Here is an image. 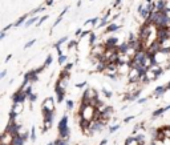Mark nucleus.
Here are the masks:
<instances>
[{
	"instance_id": "f257e3e1",
	"label": "nucleus",
	"mask_w": 170,
	"mask_h": 145,
	"mask_svg": "<svg viewBox=\"0 0 170 145\" xmlns=\"http://www.w3.org/2000/svg\"><path fill=\"white\" fill-rule=\"evenodd\" d=\"M57 135L61 138H71V128H69V116L64 115L57 124Z\"/></svg>"
},
{
	"instance_id": "f03ea898",
	"label": "nucleus",
	"mask_w": 170,
	"mask_h": 145,
	"mask_svg": "<svg viewBox=\"0 0 170 145\" xmlns=\"http://www.w3.org/2000/svg\"><path fill=\"white\" fill-rule=\"evenodd\" d=\"M53 91L56 93V101L57 104H63L64 100H65V96H66V88H64L61 85V81L57 79L53 85Z\"/></svg>"
},
{
	"instance_id": "7ed1b4c3",
	"label": "nucleus",
	"mask_w": 170,
	"mask_h": 145,
	"mask_svg": "<svg viewBox=\"0 0 170 145\" xmlns=\"http://www.w3.org/2000/svg\"><path fill=\"white\" fill-rule=\"evenodd\" d=\"M114 107L113 105H106V107L103 109V112H101V121H104L105 124L108 125L109 124V121L114 117Z\"/></svg>"
},
{
	"instance_id": "20e7f679",
	"label": "nucleus",
	"mask_w": 170,
	"mask_h": 145,
	"mask_svg": "<svg viewBox=\"0 0 170 145\" xmlns=\"http://www.w3.org/2000/svg\"><path fill=\"white\" fill-rule=\"evenodd\" d=\"M141 93H142V88H138L137 91H134V92H126L122 96V101H125V103L137 101V100L141 97Z\"/></svg>"
},
{
	"instance_id": "39448f33",
	"label": "nucleus",
	"mask_w": 170,
	"mask_h": 145,
	"mask_svg": "<svg viewBox=\"0 0 170 145\" xmlns=\"http://www.w3.org/2000/svg\"><path fill=\"white\" fill-rule=\"evenodd\" d=\"M11 100H12V103H21V104H24L27 100H28V96H27V93L23 91V89L18 88V91H15L12 94H11Z\"/></svg>"
},
{
	"instance_id": "423d86ee",
	"label": "nucleus",
	"mask_w": 170,
	"mask_h": 145,
	"mask_svg": "<svg viewBox=\"0 0 170 145\" xmlns=\"http://www.w3.org/2000/svg\"><path fill=\"white\" fill-rule=\"evenodd\" d=\"M77 121H78V126H80V129H81V132L84 133V135L92 136V132H90L92 121H89L87 119H82V117H77Z\"/></svg>"
},
{
	"instance_id": "0eeeda50",
	"label": "nucleus",
	"mask_w": 170,
	"mask_h": 145,
	"mask_svg": "<svg viewBox=\"0 0 170 145\" xmlns=\"http://www.w3.org/2000/svg\"><path fill=\"white\" fill-rule=\"evenodd\" d=\"M21 128H23V125L19 124V122H16V121H8V124H7V126H5L4 131L9 132L12 136H16V135H19V133H21Z\"/></svg>"
},
{
	"instance_id": "6e6552de",
	"label": "nucleus",
	"mask_w": 170,
	"mask_h": 145,
	"mask_svg": "<svg viewBox=\"0 0 170 145\" xmlns=\"http://www.w3.org/2000/svg\"><path fill=\"white\" fill-rule=\"evenodd\" d=\"M41 116H43V122H50V124H53L56 110H49L47 108L41 107Z\"/></svg>"
},
{
	"instance_id": "1a4fd4ad",
	"label": "nucleus",
	"mask_w": 170,
	"mask_h": 145,
	"mask_svg": "<svg viewBox=\"0 0 170 145\" xmlns=\"http://www.w3.org/2000/svg\"><path fill=\"white\" fill-rule=\"evenodd\" d=\"M106 126V124L104 121L101 120H97V121H92V125H90V132H92V136L94 135V133H101Z\"/></svg>"
},
{
	"instance_id": "9d476101",
	"label": "nucleus",
	"mask_w": 170,
	"mask_h": 145,
	"mask_svg": "<svg viewBox=\"0 0 170 145\" xmlns=\"http://www.w3.org/2000/svg\"><path fill=\"white\" fill-rule=\"evenodd\" d=\"M120 40H118V37L117 36H109V37H106V40H104V47L105 49H116L118 47V43Z\"/></svg>"
},
{
	"instance_id": "9b49d317",
	"label": "nucleus",
	"mask_w": 170,
	"mask_h": 145,
	"mask_svg": "<svg viewBox=\"0 0 170 145\" xmlns=\"http://www.w3.org/2000/svg\"><path fill=\"white\" fill-rule=\"evenodd\" d=\"M23 79L29 80V83L33 85V84H36V83L39 81V73L36 72V69H29L28 72H25V73L23 75Z\"/></svg>"
},
{
	"instance_id": "f8f14e48",
	"label": "nucleus",
	"mask_w": 170,
	"mask_h": 145,
	"mask_svg": "<svg viewBox=\"0 0 170 145\" xmlns=\"http://www.w3.org/2000/svg\"><path fill=\"white\" fill-rule=\"evenodd\" d=\"M56 103H57V101H56L53 97L48 96V97H45V99L43 100L41 107H43V108H47V109H49V110H56Z\"/></svg>"
},
{
	"instance_id": "ddd939ff",
	"label": "nucleus",
	"mask_w": 170,
	"mask_h": 145,
	"mask_svg": "<svg viewBox=\"0 0 170 145\" xmlns=\"http://www.w3.org/2000/svg\"><path fill=\"white\" fill-rule=\"evenodd\" d=\"M12 140H13V136L9 132L3 131L2 137H0V145H12Z\"/></svg>"
},
{
	"instance_id": "4468645a",
	"label": "nucleus",
	"mask_w": 170,
	"mask_h": 145,
	"mask_svg": "<svg viewBox=\"0 0 170 145\" xmlns=\"http://www.w3.org/2000/svg\"><path fill=\"white\" fill-rule=\"evenodd\" d=\"M110 12H112V11H110V9H108V11H106V13L100 19V24L97 25V30L105 28L106 25H109V24H110Z\"/></svg>"
},
{
	"instance_id": "2eb2a0df",
	"label": "nucleus",
	"mask_w": 170,
	"mask_h": 145,
	"mask_svg": "<svg viewBox=\"0 0 170 145\" xmlns=\"http://www.w3.org/2000/svg\"><path fill=\"white\" fill-rule=\"evenodd\" d=\"M167 92V88H166V85H163V84H161V85H158V87H156V89L153 91V97H156V99H158V97H162L163 94H165Z\"/></svg>"
},
{
	"instance_id": "dca6fc26",
	"label": "nucleus",
	"mask_w": 170,
	"mask_h": 145,
	"mask_svg": "<svg viewBox=\"0 0 170 145\" xmlns=\"http://www.w3.org/2000/svg\"><path fill=\"white\" fill-rule=\"evenodd\" d=\"M121 28H122V25H121V24L110 23L109 25H106V27H105L104 33H105V35H106V33H114V32H117V31H120Z\"/></svg>"
},
{
	"instance_id": "f3484780",
	"label": "nucleus",
	"mask_w": 170,
	"mask_h": 145,
	"mask_svg": "<svg viewBox=\"0 0 170 145\" xmlns=\"http://www.w3.org/2000/svg\"><path fill=\"white\" fill-rule=\"evenodd\" d=\"M117 49H118V53H120V55H128L129 49H130V46H129L128 41H122V43L118 44Z\"/></svg>"
},
{
	"instance_id": "a211bd4d",
	"label": "nucleus",
	"mask_w": 170,
	"mask_h": 145,
	"mask_svg": "<svg viewBox=\"0 0 170 145\" xmlns=\"http://www.w3.org/2000/svg\"><path fill=\"white\" fill-rule=\"evenodd\" d=\"M163 113H166V108L165 107H160V108H157L154 112L151 113V120H157V119H160V117H162Z\"/></svg>"
},
{
	"instance_id": "6ab92c4d",
	"label": "nucleus",
	"mask_w": 170,
	"mask_h": 145,
	"mask_svg": "<svg viewBox=\"0 0 170 145\" xmlns=\"http://www.w3.org/2000/svg\"><path fill=\"white\" fill-rule=\"evenodd\" d=\"M29 18H31V16H29V13H24V15H21L20 18H19L18 20L15 21V27H16V28H18V27L24 25V24L27 23V20L29 19Z\"/></svg>"
},
{
	"instance_id": "aec40b11",
	"label": "nucleus",
	"mask_w": 170,
	"mask_h": 145,
	"mask_svg": "<svg viewBox=\"0 0 170 145\" xmlns=\"http://www.w3.org/2000/svg\"><path fill=\"white\" fill-rule=\"evenodd\" d=\"M68 41H69V37H68V36H63V37L59 39V40L53 44V48L56 49V51H57V49L61 48V46H64V44H66Z\"/></svg>"
},
{
	"instance_id": "412c9836",
	"label": "nucleus",
	"mask_w": 170,
	"mask_h": 145,
	"mask_svg": "<svg viewBox=\"0 0 170 145\" xmlns=\"http://www.w3.org/2000/svg\"><path fill=\"white\" fill-rule=\"evenodd\" d=\"M39 20H40V16H37V15L36 16H31V18L27 20V23L24 24V27L25 28H29V27H32V25H36Z\"/></svg>"
},
{
	"instance_id": "4be33fe9",
	"label": "nucleus",
	"mask_w": 170,
	"mask_h": 145,
	"mask_svg": "<svg viewBox=\"0 0 170 145\" xmlns=\"http://www.w3.org/2000/svg\"><path fill=\"white\" fill-rule=\"evenodd\" d=\"M97 43H98V41H97V35H96L94 31H92V32H90V35L88 36V44H89V47L92 48V47H94Z\"/></svg>"
},
{
	"instance_id": "5701e85b",
	"label": "nucleus",
	"mask_w": 170,
	"mask_h": 145,
	"mask_svg": "<svg viewBox=\"0 0 170 145\" xmlns=\"http://www.w3.org/2000/svg\"><path fill=\"white\" fill-rule=\"evenodd\" d=\"M11 109L15 110L18 115H21L23 110H24V104H21V103H12V107H11Z\"/></svg>"
},
{
	"instance_id": "b1692460",
	"label": "nucleus",
	"mask_w": 170,
	"mask_h": 145,
	"mask_svg": "<svg viewBox=\"0 0 170 145\" xmlns=\"http://www.w3.org/2000/svg\"><path fill=\"white\" fill-rule=\"evenodd\" d=\"M57 79H60V80H65V81H69V80H71V72H69V71H65V69H61Z\"/></svg>"
},
{
	"instance_id": "393cba45",
	"label": "nucleus",
	"mask_w": 170,
	"mask_h": 145,
	"mask_svg": "<svg viewBox=\"0 0 170 145\" xmlns=\"http://www.w3.org/2000/svg\"><path fill=\"white\" fill-rule=\"evenodd\" d=\"M78 43H80V40L78 39H72V40H69L66 43V48H68V51H71V49H77V47H78Z\"/></svg>"
},
{
	"instance_id": "a878e982",
	"label": "nucleus",
	"mask_w": 170,
	"mask_h": 145,
	"mask_svg": "<svg viewBox=\"0 0 170 145\" xmlns=\"http://www.w3.org/2000/svg\"><path fill=\"white\" fill-rule=\"evenodd\" d=\"M69 140L71 138H61V137H56L55 141H53V145H69Z\"/></svg>"
},
{
	"instance_id": "bb28decb",
	"label": "nucleus",
	"mask_w": 170,
	"mask_h": 145,
	"mask_svg": "<svg viewBox=\"0 0 170 145\" xmlns=\"http://www.w3.org/2000/svg\"><path fill=\"white\" fill-rule=\"evenodd\" d=\"M134 137H135V140H137L138 144L146 142V135L145 133H137V135H134Z\"/></svg>"
},
{
	"instance_id": "cd10ccee",
	"label": "nucleus",
	"mask_w": 170,
	"mask_h": 145,
	"mask_svg": "<svg viewBox=\"0 0 170 145\" xmlns=\"http://www.w3.org/2000/svg\"><path fill=\"white\" fill-rule=\"evenodd\" d=\"M52 125L53 124H50V122H43V125H41V135H45L48 131L52 129Z\"/></svg>"
},
{
	"instance_id": "c85d7f7f",
	"label": "nucleus",
	"mask_w": 170,
	"mask_h": 145,
	"mask_svg": "<svg viewBox=\"0 0 170 145\" xmlns=\"http://www.w3.org/2000/svg\"><path fill=\"white\" fill-rule=\"evenodd\" d=\"M52 63H53V56H52V55H47V57H45V60H44V67H45V68H48V67H50V65H52Z\"/></svg>"
},
{
	"instance_id": "c756f323",
	"label": "nucleus",
	"mask_w": 170,
	"mask_h": 145,
	"mask_svg": "<svg viewBox=\"0 0 170 145\" xmlns=\"http://www.w3.org/2000/svg\"><path fill=\"white\" fill-rule=\"evenodd\" d=\"M120 128H121V125L117 122V124H113L110 126H108V132H109V135H113V133H116L118 129H120Z\"/></svg>"
},
{
	"instance_id": "7c9ffc66",
	"label": "nucleus",
	"mask_w": 170,
	"mask_h": 145,
	"mask_svg": "<svg viewBox=\"0 0 170 145\" xmlns=\"http://www.w3.org/2000/svg\"><path fill=\"white\" fill-rule=\"evenodd\" d=\"M44 11H45V7H44V5H40V7H37V8H35V9H32L31 12H28V13H29V16H36L37 13L44 12Z\"/></svg>"
},
{
	"instance_id": "2f4dec72",
	"label": "nucleus",
	"mask_w": 170,
	"mask_h": 145,
	"mask_svg": "<svg viewBox=\"0 0 170 145\" xmlns=\"http://www.w3.org/2000/svg\"><path fill=\"white\" fill-rule=\"evenodd\" d=\"M125 145H138V142H137V140H135V137L132 135L125 140Z\"/></svg>"
},
{
	"instance_id": "473e14b6",
	"label": "nucleus",
	"mask_w": 170,
	"mask_h": 145,
	"mask_svg": "<svg viewBox=\"0 0 170 145\" xmlns=\"http://www.w3.org/2000/svg\"><path fill=\"white\" fill-rule=\"evenodd\" d=\"M101 93H103V96H104L105 99H112V96H113V93L109 91V89H106L105 87L101 88Z\"/></svg>"
},
{
	"instance_id": "72a5a7b5",
	"label": "nucleus",
	"mask_w": 170,
	"mask_h": 145,
	"mask_svg": "<svg viewBox=\"0 0 170 145\" xmlns=\"http://www.w3.org/2000/svg\"><path fill=\"white\" fill-rule=\"evenodd\" d=\"M57 63H59V65H65L68 63V56H66L65 53L61 55V56H59L57 57Z\"/></svg>"
},
{
	"instance_id": "f704fd0d",
	"label": "nucleus",
	"mask_w": 170,
	"mask_h": 145,
	"mask_svg": "<svg viewBox=\"0 0 170 145\" xmlns=\"http://www.w3.org/2000/svg\"><path fill=\"white\" fill-rule=\"evenodd\" d=\"M100 19H101V18H97V16H96V18H92V19H90V27H92L93 30H94V28H97V25L100 24Z\"/></svg>"
},
{
	"instance_id": "c9c22d12",
	"label": "nucleus",
	"mask_w": 170,
	"mask_h": 145,
	"mask_svg": "<svg viewBox=\"0 0 170 145\" xmlns=\"http://www.w3.org/2000/svg\"><path fill=\"white\" fill-rule=\"evenodd\" d=\"M18 113L15 112V110H12L11 109L9 110V113H8V121H16V119H18Z\"/></svg>"
},
{
	"instance_id": "e433bc0d",
	"label": "nucleus",
	"mask_w": 170,
	"mask_h": 145,
	"mask_svg": "<svg viewBox=\"0 0 170 145\" xmlns=\"http://www.w3.org/2000/svg\"><path fill=\"white\" fill-rule=\"evenodd\" d=\"M29 132H31V141H32V142H36V138H37V137H36V126L32 125V128H31Z\"/></svg>"
},
{
	"instance_id": "4c0bfd02",
	"label": "nucleus",
	"mask_w": 170,
	"mask_h": 145,
	"mask_svg": "<svg viewBox=\"0 0 170 145\" xmlns=\"http://www.w3.org/2000/svg\"><path fill=\"white\" fill-rule=\"evenodd\" d=\"M28 100H29V104H35V103L37 101V100H39V94L33 92V93L31 94V96L28 97Z\"/></svg>"
},
{
	"instance_id": "58836bf2",
	"label": "nucleus",
	"mask_w": 170,
	"mask_h": 145,
	"mask_svg": "<svg viewBox=\"0 0 170 145\" xmlns=\"http://www.w3.org/2000/svg\"><path fill=\"white\" fill-rule=\"evenodd\" d=\"M150 97H153V96H148V97H140V99H138L135 103H137L138 105H144V104H146V103L149 101V99H150Z\"/></svg>"
},
{
	"instance_id": "ea45409f",
	"label": "nucleus",
	"mask_w": 170,
	"mask_h": 145,
	"mask_svg": "<svg viewBox=\"0 0 170 145\" xmlns=\"http://www.w3.org/2000/svg\"><path fill=\"white\" fill-rule=\"evenodd\" d=\"M65 105H66V109L68 110H72L73 108H75V101H73V100H66V101H65Z\"/></svg>"
},
{
	"instance_id": "a19ab883",
	"label": "nucleus",
	"mask_w": 170,
	"mask_h": 145,
	"mask_svg": "<svg viewBox=\"0 0 170 145\" xmlns=\"http://www.w3.org/2000/svg\"><path fill=\"white\" fill-rule=\"evenodd\" d=\"M73 67H75V61H68V63L64 65V68H63V69H65V71H69V72H71Z\"/></svg>"
},
{
	"instance_id": "79ce46f5",
	"label": "nucleus",
	"mask_w": 170,
	"mask_h": 145,
	"mask_svg": "<svg viewBox=\"0 0 170 145\" xmlns=\"http://www.w3.org/2000/svg\"><path fill=\"white\" fill-rule=\"evenodd\" d=\"M75 87L77 89H85L88 87V83L87 81H81V83H77V84H75Z\"/></svg>"
},
{
	"instance_id": "37998d69",
	"label": "nucleus",
	"mask_w": 170,
	"mask_h": 145,
	"mask_svg": "<svg viewBox=\"0 0 170 145\" xmlns=\"http://www.w3.org/2000/svg\"><path fill=\"white\" fill-rule=\"evenodd\" d=\"M35 43H36V39H32V40H29V41H27V43L24 44V49H28V48H31V47H33V46H35Z\"/></svg>"
},
{
	"instance_id": "c03bdc74",
	"label": "nucleus",
	"mask_w": 170,
	"mask_h": 145,
	"mask_svg": "<svg viewBox=\"0 0 170 145\" xmlns=\"http://www.w3.org/2000/svg\"><path fill=\"white\" fill-rule=\"evenodd\" d=\"M24 92L27 93V96H28V97H29V96H31V94L33 93V85H32V84H29V85H28V87H27V88L24 89Z\"/></svg>"
},
{
	"instance_id": "a18cd8bd",
	"label": "nucleus",
	"mask_w": 170,
	"mask_h": 145,
	"mask_svg": "<svg viewBox=\"0 0 170 145\" xmlns=\"http://www.w3.org/2000/svg\"><path fill=\"white\" fill-rule=\"evenodd\" d=\"M48 18H49V15H43V16H40V20H39V21H37V24H36V27H40V25H41V24H43V23H44V21H45V20H47Z\"/></svg>"
},
{
	"instance_id": "49530a36",
	"label": "nucleus",
	"mask_w": 170,
	"mask_h": 145,
	"mask_svg": "<svg viewBox=\"0 0 170 145\" xmlns=\"http://www.w3.org/2000/svg\"><path fill=\"white\" fill-rule=\"evenodd\" d=\"M61 21H63V18H61V16H57V19H56V20H55V23L52 24V30L56 28V27H57V25L61 23Z\"/></svg>"
},
{
	"instance_id": "de8ad7c7",
	"label": "nucleus",
	"mask_w": 170,
	"mask_h": 145,
	"mask_svg": "<svg viewBox=\"0 0 170 145\" xmlns=\"http://www.w3.org/2000/svg\"><path fill=\"white\" fill-rule=\"evenodd\" d=\"M13 27H15V23H11V24H7V25H5V27H4V28L2 30V32H8L9 30H12V28H13Z\"/></svg>"
},
{
	"instance_id": "09e8293b",
	"label": "nucleus",
	"mask_w": 170,
	"mask_h": 145,
	"mask_svg": "<svg viewBox=\"0 0 170 145\" xmlns=\"http://www.w3.org/2000/svg\"><path fill=\"white\" fill-rule=\"evenodd\" d=\"M7 73H8V71H7V69H3L2 72H0V80H4V79H5V76H7Z\"/></svg>"
},
{
	"instance_id": "8fccbe9b",
	"label": "nucleus",
	"mask_w": 170,
	"mask_h": 145,
	"mask_svg": "<svg viewBox=\"0 0 170 145\" xmlns=\"http://www.w3.org/2000/svg\"><path fill=\"white\" fill-rule=\"evenodd\" d=\"M135 119V116H128V117H125V119H124V122H125V124H128V122H130L132 120H134Z\"/></svg>"
},
{
	"instance_id": "3c124183",
	"label": "nucleus",
	"mask_w": 170,
	"mask_h": 145,
	"mask_svg": "<svg viewBox=\"0 0 170 145\" xmlns=\"http://www.w3.org/2000/svg\"><path fill=\"white\" fill-rule=\"evenodd\" d=\"M82 28H77L76 31H75V37H80L81 36V33H82Z\"/></svg>"
},
{
	"instance_id": "603ef678",
	"label": "nucleus",
	"mask_w": 170,
	"mask_h": 145,
	"mask_svg": "<svg viewBox=\"0 0 170 145\" xmlns=\"http://www.w3.org/2000/svg\"><path fill=\"white\" fill-rule=\"evenodd\" d=\"M35 69H36V72H37V73L40 75L41 72H44V71H45V67H44V65H40V67H37V68H35Z\"/></svg>"
},
{
	"instance_id": "864d4df0",
	"label": "nucleus",
	"mask_w": 170,
	"mask_h": 145,
	"mask_svg": "<svg viewBox=\"0 0 170 145\" xmlns=\"http://www.w3.org/2000/svg\"><path fill=\"white\" fill-rule=\"evenodd\" d=\"M68 9H69V5H66V7H65V8H64V9L60 12V15H59V16H61V18H64V15L68 12Z\"/></svg>"
},
{
	"instance_id": "5fc2aeb1",
	"label": "nucleus",
	"mask_w": 170,
	"mask_h": 145,
	"mask_svg": "<svg viewBox=\"0 0 170 145\" xmlns=\"http://www.w3.org/2000/svg\"><path fill=\"white\" fill-rule=\"evenodd\" d=\"M121 2L122 0H114V3H113V8H116V7H118V5L121 4Z\"/></svg>"
},
{
	"instance_id": "6e6d98bb",
	"label": "nucleus",
	"mask_w": 170,
	"mask_h": 145,
	"mask_svg": "<svg viewBox=\"0 0 170 145\" xmlns=\"http://www.w3.org/2000/svg\"><path fill=\"white\" fill-rule=\"evenodd\" d=\"M7 37V32H0V40H4Z\"/></svg>"
},
{
	"instance_id": "4d7b16f0",
	"label": "nucleus",
	"mask_w": 170,
	"mask_h": 145,
	"mask_svg": "<svg viewBox=\"0 0 170 145\" xmlns=\"http://www.w3.org/2000/svg\"><path fill=\"white\" fill-rule=\"evenodd\" d=\"M53 0H45V5H48V7H50V5H53Z\"/></svg>"
},
{
	"instance_id": "13d9d810",
	"label": "nucleus",
	"mask_w": 170,
	"mask_h": 145,
	"mask_svg": "<svg viewBox=\"0 0 170 145\" xmlns=\"http://www.w3.org/2000/svg\"><path fill=\"white\" fill-rule=\"evenodd\" d=\"M108 144V138H103V140H101V142L98 144V145H106Z\"/></svg>"
},
{
	"instance_id": "bf43d9fd",
	"label": "nucleus",
	"mask_w": 170,
	"mask_h": 145,
	"mask_svg": "<svg viewBox=\"0 0 170 145\" xmlns=\"http://www.w3.org/2000/svg\"><path fill=\"white\" fill-rule=\"evenodd\" d=\"M11 59H12V55H7V57H5V63H8Z\"/></svg>"
},
{
	"instance_id": "052dcab7",
	"label": "nucleus",
	"mask_w": 170,
	"mask_h": 145,
	"mask_svg": "<svg viewBox=\"0 0 170 145\" xmlns=\"http://www.w3.org/2000/svg\"><path fill=\"white\" fill-rule=\"evenodd\" d=\"M81 4H82V2H81V0H78V2H77V7H81Z\"/></svg>"
},
{
	"instance_id": "680f3d73",
	"label": "nucleus",
	"mask_w": 170,
	"mask_h": 145,
	"mask_svg": "<svg viewBox=\"0 0 170 145\" xmlns=\"http://www.w3.org/2000/svg\"><path fill=\"white\" fill-rule=\"evenodd\" d=\"M145 3L146 4H150V3H153V0H145Z\"/></svg>"
},
{
	"instance_id": "e2e57ef3",
	"label": "nucleus",
	"mask_w": 170,
	"mask_h": 145,
	"mask_svg": "<svg viewBox=\"0 0 170 145\" xmlns=\"http://www.w3.org/2000/svg\"><path fill=\"white\" fill-rule=\"evenodd\" d=\"M13 81H15V80H13V79H11V80H9V81H8V84H9V85H12V83H13Z\"/></svg>"
},
{
	"instance_id": "0e129e2a",
	"label": "nucleus",
	"mask_w": 170,
	"mask_h": 145,
	"mask_svg": "<svg viewBox=\"0 0 170 145\" xmlns=\"http://www.w3.org/2000/svg\"><path fill=\"white\" fill-rule=\"evenodd\" d=\"M166 88H167V91H170V81H169L167 84H166Z\"/></svg>"
},
{
	"instance_id": "69168bd1",
	"label": "nucleus",
	"mask_w": 170,
	"mask_h": 145,
	"mask_svg": "<svg viewBox=\"0 0 170 145\" xmlns=\"http://www.w3.org/2000/svg\"><path fill=\"white\" fill-rule=\"evenodd\" d=\"M47 145H53V141H52V142H48Z\"/></svg>"
},
{
	"instance_id": "338daca9",
	"label": "nucleus",
	"mask_w": 170,
	"mask_h": 145,
	"mask_svg": "<svg viewBox=\"0 0 170 145\" xmlns=\"http://www.w3.org/2000/svg\"><path fill=\"white\" fill-rule=\"evenodd\" d=\"M138 145H146V142H144V144H138Z\"/></svg>"
},
{
	"instance_id": "774afa93",
	"label": "nucleus",
	"mask_w": 170,
	"mask_h": 145,
	"mask_svg": "<svg viewBox=\"0 0 170 145\" xmlns=\"http://www.w3.org/2000/svg\"><path fill=\"white\" fill-rule=\"evenodd\" d=\"M90 2H93V0H90Z\"/></svg>"
}]
</instances>
